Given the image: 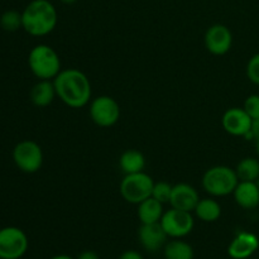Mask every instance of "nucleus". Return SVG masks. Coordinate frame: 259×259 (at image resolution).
Segmentation results:
<instances>
[{"label": "nucleus", "instance_id": "f257e3e1", "mask_svg": "<svg viewBox=\"0 0 259 259\" xmlns=\"http://www.w3.org/2000/svg\"><path fill=\"white\" fill-rule=\"evenodd\" d=\"M56 94L63 104L72 109L83 108L91 99V83L88 76L77 68L61 70L53 80Z\"/></svg>", "mask_w": 259, "mask_h": 259}, {"label": "nucleus", "instance_id": "f03ea898", "mask_svg": "<svg viewBox=\"0 0 259 259\" xmlns=\"http://www.w3.org/2000/svg\"><path fill=\"white\" fill-rule=\"evenodd\" d=\"M23 29L33 37H43L53 32L58 22L55 5L50 0H32L22 12Z\"/></svg>", "mask_w": 259, "mask_h": 259}, {"label": "nucleus", "instance_id": "7ed1b4c3", "mask_svg": "<svg viewBox=\"0 0 259 259\" xmlns=\"http://www.w3.org/2000/svg\"><path fill=\"white\" fill-rule=\"evenodd\" d=\"M29 70L38 80H55L61 72V60L58 53L47 45H37L28 56Z\"/></svg>", "mask_w": 259, "mask_h": 259}, {"label": "nucleus", "instance_id": "20e7f679", "mask_svg": "<svg viewBox=\"0 0 259 259\" xmlns=\"http://www.w3.org/2000/svg\"><path fill=\"white\" fill-rule=\"evenodd\" d=\"M239 184L237 172L228 166H214L207 169L202 177V187L214 197H223L233 194Z\"/></svg>", "mask_w": 259, "mask_h": 259}, {"label": "nucleus", "instance_id": "39448f33", "mask_svg": "<svg viewBox=\"0 0 259 259\" xmlns=\"http://www.w3.org/2000/svg\"><path fill=\"white\" fill-rule=\"evenodd\" d=\"M153 186V179L143 171L125 175L120 182V195L129 204L139 205L152 196Z\"/></svg>", "mask_w": 259, "mask_h": 259}, {"label": "nucleus", "instance_id": "423d86ee", "mask_svg": "<svg viewBox=\"0 0 259 259\" xmlns=\"http://www.w3.org/2000/svg\"><path fill=\"white\" fill-rule=\"evenodd\" d=\"M13 161L24 174H35L43 164L42 148L34 141H22L13 149Z\"/></svg>", "mask_w": 259, "mask_h": 259}, {"label": "nucleus", "instance_id": "0eeeda50", "mask_svg": "<svg viewBox=\"0 0 259 259\" xmlns=\"http://www.w3.org/2000/svg\"><path fill=\"white\" fill-rule=\"evenodd\" d=\"M28 245L27 234L20 228L0 229V259H20L27 253Z\"/></svg>", "mask_w": 259, "mask_h": 259}, {"label": "nucleus", "instance_id": "6e6552de", "mask_svg": "<svg viewBox=\"0 0 259 259\" xmlns=\"http://www.w3.org/2000/svg\"><path fill=\"white\" fill-rule=\"evenodd\" d=\"M90 116L96 125L109 128L118 123L120 118V106L111 96H98L90 104Z\"/></svg>", "mask_w": 259, "mask_h": 259}, {"label": "nucleus", "instance_id": "1a4fd4ad", "mask_svg": "<svg viewBox=\"0 0 259 259\" xmlns=\"http://www.w3.org/2000/svg\"><path fill=\"white\" fill-rule=\"evenodd\" d=\"M161 225L168 237L179 239L189 235L192 232L195 225V220L191 212L184 210L172 209L163 212L161 219Z\"/></svg>", "mask_w": 259, "mask_h": 259}, {"label": "nucleus", "instance_id": "9d476101", "mask_svg": "<svg viewBox=\"0 0 259 259\" xmlns=\"http://www.w3.org/2000/svg\"><path fill=\"white\" fill-rule=\"evenodd\" d=\"M233 45V34L224 24H214L205 33L206 50L214 56H223L228 53Z\"/></svg>", "mask_w": 259, "mask_h": 259}, {"label": "nucleus", "instance_id": "9b49d317", "mask_svg": "<svg viewBox=\"0 0 259 259\" xmlns=\"http://www.w3.org/2000/svg\"><path fill=\"white\" fill-rule=\"evenodd\" d=\"M253 119L243 108L228 109L222 119V125L227 133L234 137H244L252 129Z\"/></svg>", "mask_w": 259, "mask_h": 259}, {"label": "nucleus", "instance_id": "f8f14e48", "mask_svg": "<svg viewBox=\"0 0 259 259\" xmlns=\"http://www.w3.org/2000/svg\"><path fill=\"white\" fill-rule=\"evenodd\" d=\"M168 235L162 228L161 223L154 224H142L138 230L139 243L146 250L151 253H156L166 245V240Z\"/></svg>", "mask_w": 259, "mask_h": 259}, {"label": "nucleus", "instance_id": "ddd939ff", "mask_svg": "<svg viewBox=\"0 0 259 259\" xmlns=\"http://www.w3.org/2000/svg\"><path fill=\"white\" fill-rule=\"evenodd\" d=\"M259 248V239L255 234L242 232L232 240L228 247V254L233 259H247L252 257Z\"/></svg>", "mask_w": 259, "mask_h": 259}, {"label": "nucleus", "instance_id": "4468645a", "mask_svg": "<svg viewBox=\"0 0 259 259\" xmlns=\"http://www.w3.org/2000/svg\"><path fill=\"white\" fill-rule=\"evenodd\" d=\"M200 197L196 189L189 184H177L172 187L169 204L172 207L184 211H194Z\"/></svg>", "mask_w": 259, "mask_h": 259}, {"label": "nucleus", "instance_id": "2eb2a0df", "mask_svg": "<svg viewBox=\"0 0 259 259\" xmlns=\"http://www.w3.org/2000/svg\"><path fill=\"white\" fill-rule=\"evenodd\" d=\"M233 195H234L235 202L243 209L252 210L259 205V189L257 182L239 181Z\"/></svg>", "mask_w": 259, "mask_h": 259}, {"label": "nucleus", "instance_id": "dca6fc26", "mask_svg": "<svg viewBox=\"0 0 259 259\" xmlns=\"http://www.w3.org/2000/svg\"><path fill=\"white\" fill-rule=\"evenodd\" d=\"M30 100L38 108H46L57 96L56 94V88L53 81L51 80H39L30 90Z\"/></svg>", "mask_w": 259, "mask_h": 259}, {"label": "nucleus", "instance_id": "f3484780", "mask_svg": "<svg viewBox=\"0 0 259 259\" xmlns=\"http://www.w3.org/2000/svg\"><path fill=\"white\" fill-rule=\"evenodd\" d=\"M163 215V204L153 197H148L138 205V218L142 224H154L159 223Z\"/></svg>", "mask_w": 259, "mask_h": 259}, {"label": "nucleus", "instance_id": "a211bd4d", "mask_svg": "<svg viewBox=\"0 0 259 259\" xmlns=\"http://www.w3.org/2000/svg\"><path fill=\"white\" fill-rule=\"evenodd\" d=\"M119 166L125 175L138 174V172L143 171L146 167V158H144L143 153L137 149H128V151L123 152L119 158Z\"/></svg>", "mask_w": 259, "mask_h": 259}, {"label": "nucleus", "instance_id": "6ab92c4d", "mask_svg": "<svg viewBox=\"0 0 259 259\" xmlns=\"http://www.w3.org/2000/svg\"><path fill=\"white\" fill-rule=\"evenodd\" d=\"M194 211L202 222L212 223L217 222L222 215V206L214 199H202L199 200Z\"/></svg>", "mask_w": 259, "mask_h": 259}, {"label": "nucleus", "instance_id": "aec40b11", "mask_svg": "<svg viewBox=\"0 0 259 259\" xmlns=\"http://www.w3.org/2000/svg\"><path fill=\"white\" fill-rule=\"evenodd\" d=\"M166 259H194V249L184 240H172L164 245Z\"/></svg>", "mask_w": 259, "mask_h": 259}, {"label": "nucleus", "instance_id": "412c9836", "mask_svg": "<svg viewBox=\"0 0 259 259\" xmlns=\"http://www.w3.org/2000/svg\"><path fill=\"white\" fill-rule=\"evenodd\" d=\"M235 172L239 181L255 182L259 179V161L253 157H247L238 163Z\"/></svg>", "mask_w": 259, "mask_h": 259}, {"label": "nucleus", "instance_id": "4be33fe9", "mask_svg": "<svg viewBox=\"0 0 259 259\" xmlns=\"http://www.w3.org/2000/svg\"><path fill=\"white\" fill-rule=\"evenodd\" d=\"M0 27L5 32H17L18 29L23 28L22 13L17 10H7L0 15Z\"/></svg>", "mask_w": 259, "mask_h": 259}, {"label": "nucleus", "instance_id": "5701e85b", "mask_svg": "<svg viewBox=\"0 0 259 259\" xmlns=\"http://www.w3.org/2000/svg\"><path fill=\"white\" fill-rule=\"evenodd\" d=\"M172 187L167 182H157L153 186V191H152V197L156 199L157 201H159L161 204H166V202H169V199H171L172 194Z\"/></svg>", "mask_w": 259, "mask_h": 259}, {"label": "nucleus", "instance_id": "b1692460", "mask_svg": "<svg viewBox=\"0 0 259 259\" xmlns=\"http://www.w3.org/2000/svg\"><path fill=\"white\" fill-rule=\"evenodd\" d=\"M247 76L250 82L259 86V53L250 57L247 63Z\"/></svg>", "mask_w": 259, "mask_h": 259}, {"label": "nucleus", "instance_id": "393cba45", "mask_svg": "<svg viewBox=\"0 0 259 259\" xmlns=\"http://www.w3.org/2000/svg\"><path fill=\"white\" fill-rule=\"evenodd\" d=\"M248 115L252 119L259 118V94H254L245 99L244 106H243Z\"/></svg>", "mask_w": 259, "mask_h": 259}, {"label": "nucleus", "instance_id": "a878e982", "mask_svg": "<svg viewBox=\"0 0 259 259\" xmlns=\"http://www.w3.org/2000/svg\"><path fill=\"white\" fill-rule=\"evenodd\" d=\"M119 259H143L141 255V253H138L137 250H126L123 254L120 255Z\"/></svg>", "mask_w": 259, "mask_h": 259}, {"label": "nucleus", "instance_id": "bb28decb", "mask_svg": "<svg viewBox=\"0 0 259 259\" xmlns=\"http://www.w3.org/2000/svg\"><path fill=\"white\" fill-rule=\"evenodd\" d=\"M77 259H100V258H99V255L96 254L95 252H93V250H85V252H82L80 255H78Z\"/></svg>", "mask_w": 259, "mask_h": 259}, {"label": "nucleus", "instance_id": "cd10ccee", "mask_svg": "<svg viewBox=\"0 0 259 259\" xmlns=\"http://www.w3.org/2000/svg\"><path fill=\"white\" fill-rule=\"evenodd\" d=\"M252 133L254 136V139L257 141L259 138V118L253 119L252 121Z\"/></svg>", "mask_w": 259, "mask_h": 259}, {"label": "nucleus", "instance_id": "c85d7f7f", "mask_svg": "<svg viewBox=\"0 0 259 259\" xmlns=\"http://www.w3.org/2000/svg\"><path fill=\"white\" fill-rule=\"evenodd\" d=\"M51 259H73V258L66 254H58V255H55V257H52Z\"/></svg>", "mask_w": 259, "mask_h": 259}, {"label": "nucleus", "instance_id": "c756f323", "mask_svg": "<svg viewBox=\"0 0 259 259\" xmlns=\"http://www.w3.org/2000/svg\"><path fill=\"white\" fill-rule=\"evenodd\" d=\"M61 2H62L63 4L70 5V4H73V3H76V2H77V0H61Z\"/></svg>", "mask_w": 259, "mask_h": 259}, {"label": "nucleus", "instance_id": "7c9ffc66", "mask_svg": "<svg viewBox=\"0 0 259 259\" xmlns=\"http://www.w3.org/2000/svg\"><path fill=\"white\" fill-rule=\"evenodd\" d=\"M255 149H257V154L259 157V138L257 139V141H255Z\"/></svg>", "mask_w": 259, "mask_h": 259}, {"label": "nucleus", "instance_id": "2f4dec72", "mask_svg": "<svg viewBox=\"0 0 259 259\" xmlns=\"http://www.w3.org/2000/svg\"><path fill=\"white\" fill-rule=\"evenodd\" d=\"M255 182H257V185H258V189H259V179H258L257 181H255Z\"/></svg>", "mask_w": 259, "mask_h": 259}]
</instances>
